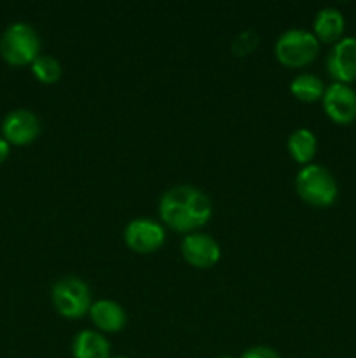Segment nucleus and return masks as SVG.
Segmentation results:
<instances>
[{"label": "nucleus", "mask_w": 356, "mask_h": 358, "mask_svg": "<svg viewBox=\"0 0 356 358\" xmlns=\"http://www.w3.org/2000/svg\"><path fill=\"white\" fill-rule=\"evenodd\" d=\"M241 358H281L278 353L274 352L269 346H253V348H248L246 352L241 355Z\"/></svg>", "instance_id": "18"}, {"label": "nucleus", "mask_w": 356, "mask_h": 358, "mask_svg": "<svg viewBox=\"0 0 356 358\" xmlns=\"http://www.w3.org/2000/svg\"><path fill=\"white\" fill-rule=\"evenodd\" d=\"M295 191L302 201L316 208H327L337 199L335 177L321 164H306L295 175Z\"/></svg>", "instance_id": "2"}, {"label": "nucleus", "mask_w": 356, "mask_h": 358, "mask_svg": "<svg viewBox=\"0 0 356 358\" xmlns=\"http://www.w3.org/2000/svg\"><path fill=\"white\" fill-rule=\"evenodd\" d=\"M320 52V42L313 31L302 28H290L283 31L274 45V56L283 66L302 69L313 63Z\"/></svg>", "instance_id": "3"}, {"label": "nucleus", "mask_w": 356, "mask_h": 358, "mask_svg": "<svg viewBox=\"0 0 356 358\" xmlns=\"http://www.w3.org/2000/svg\"><path fill=\"white\" fill-rule=\"evenodd\" d=\"M166 241V231L163 224L149 217H138L129 220L124 227V243L131 252L140 255L154 254Z\"/></svg>", "instance_id": "6"}, {"label": "nucleus", "mask_w": 356, "mask_h": 358, "mask_svg": "<svg viewBox=\"0 0 356 358\" xmlns=\"http://www.w3.org/2000/svg\"><path fill=\"white\" fill-rule=\"evenodd\" d=\"M91 322L94 327L100 332H107V334H114V332H121L128 324V315H126L124 308L112 299H98L91 304L89 310Z\"/></svg>", "instance_id": "11"}, {"label": "nucleus", "mask_w": 356, "mask_h": 358, "mask_svg": "<svg viewBox=\"0 0 356 358\" xmlns=\"http://www.w3.org/2000/svg\"><path fill=\"white\" fill-rule=\"evenodd\" d=\"M258 45V35L253 30H244L234 37L232 44H230V51L237 58H244V56L251 55L255 48Z\"/></svg>", "instance_id": "17"}, {"label": "nucleus", "mask_w": 356, "mask_h": 358, "mask_svg": "<svg viewBox=\"0 0 356 358\" xmlns=\"http://www.w3.org/2000/svg\"><path fill=\"white\" fill-rule=\"evenodd\" d=\"M327 70L335 83L356 80V37H342L328 52Z\"/></svg>", "instance_id": "9"}, {"label": "nucleus", "mask_w": 356, "mask_h": 358, "mask_svg": "<svg viewBox=\"0 0 356 358\" xmlns=\"http://www.w3.org/2000/svg\"><path fill=\"white\" fill-rule=\"evenodd\" d=\"M2 133L9 145H28L40 133V121L34 112L17 108L6 115L2 122Z\"/></svg>", "instance_id": "10"}, {"label": "nucleus", "mask_w": 356, "mask_h": 358, "mask_svg": "<svg viewBox=\"0 0 356 358\" xmlns=\"http://www.w3.org/2000/svg\"><path fill=\"white\" fill-rule=\"evenodd\" d=\"M51 301L54 310L68 320H79V318L89 315L91 304H93L89 287L77 276L59 278L52 285Z\"/></svg>", "instance_id": "5"}, {"label": "nucleus", "mask_w": 356, "mask_h": 358, "mask_svg": "<svg viewBox=\"0 0 356 358\" xmlns=\"http://www.w3.org/2000/svg\"><path fill=\"white\" fill-rule=\"evenodd\" d=\"M180 252L184 261L195 269H209L222 257V248L218 241L206 233L185 234L181 240Z\"/></svg>", "instance_id": "7"}, {"label": "nucleus", "mask_w": 356, "mask_h": 358, "mask_svg": "<svg viewBox=\"0 0 356 358\" xmlns=\"http://www.w3.org/2000/svg\"><path fill=\"white\" fill-rule=\"evenodd\" d=\"M290 93L304 103H314L321 100L325 94L323 80L314 73H299L295 79L290 83Z\"/></svg>", "instance_id": "15"}, {"label": "nucleus", "mask_w": 356, "mask_h": 358, "mask_svg": "<svg viewBox=\"0 0 356 358\" xmlns=\"http://www.w3.org/2000/svg\"><path fill=\"white\" fill-rule=\"evenodd\" d=\"M218 358H232V357H229V355H223V357H218Z\"/></svg>", "instance_id": "20"}, {"label": "nucleus", "mask_w": 356, "mask_h": 358, "mask_svg": "<svg viewBox=\"0 0 356 358\" xmlns=\"http://www.w3.org/2000/svg\"><path fill=\"white\" fill-rule=\"evenodd\" d=\"M112 358H128V357H112Z\"/></svg>", "instance_id": "21"}, {"label": "nucleus", "mask_w": 356, "mask_h": 358, "mask_svg": "<svg viewBox=\"0 0 356 358\" xmlns=\"http://www.w3.org/2000/svg\"><path fill=\"white\" fill-rule=\"evenodd\" d=\"M9 152H10V145L7 143V140L3 138V136H0V163H3V161L9 157Z\"/></svg>", "instance_id": "19"}, {"label": "nucleus", "mask_w": 356, "mask_h": 358, "mask_svg": "<svg viewBox=\"0 0 356 358\" xmlns=\"http://www.w3.org/2000/svg\"><path fill=\"white\" fill-rule=\"evenodd\" d=\"M213 206L206 192L192 185H175L159 199L161 222L177 233H198L209 222Z\"/></svg>", "instance_id": "1"}, {"label": "nucleus", "mask_w": 356, "mask_h": 358, "mask_svg": "<svg viewBox=\"0 0 356 358\" xmlns=\"http://www.w3.org/2000/svg\"><path fill=\"white\" fill-rule=\"evenodd\" d=\"M0 56L13 66L31 65L40 56V38L27 23H14L0 37Z\"/></svg>", "instance_id": "4"}, {"label": "nucleus", "mask_w": 356, "mask_h": 358, "mask_svg": "<svg viewBox=\"0 0 356 358\" xmlns=\"http://www.w3.org/2000/svg\"><path fill=\"white\" fill-rule=\"evenodd\" d=\"M346 21L344 16L335 7H323L318 10L313 21V35L318 38V42L323 44H335L342 38L344 34Z\"/></svg>", "instance_id": "12"}, {"label": "nucleus", "mask_w": 356, "mask_h": 358, "mask_svg": "<svg viewBox=\"0 0 356 358\" xmlns=\"http://www.w3.org/2000/svg\"><path fill=\"white\" fill-rule=\"evenodd\" d=\"M286 149H288L290 157H292L295 163L302 164H311L314 154L318 150V138L311 129L307 128H299L288 136V142H286Z\"/></svg>", "instance_id": "14"}, {"label": "nucleus", "mask_w": 356, "mask_h": 358, "mask_svg": "<svg viewBox=\"0 0 356 358\" xmlns=\"http://www.w3.org/2000/svg\"><path fill=\"white\" fill-rule=\"evenodd\" d=\"M73 358H112L110 343L101 332L84 329L75 336L72 345Z\"/></svg>", "instance_id": "13"}, {"label": "nucleus", "mask_w": 356, "mask_h": 358, "mask_svg": "<svg viewBox=\"0 0 356 358\" xmlns=\"http://www.w3.org/2000/svg\"><path fill=\"white\" fill-rule=\"evenodd\" d=\"M321 103L330 121L344 126L356 121V91L349 84L334 83L325 87Z\"/></svg>", "instance_id": "8"}, {"label": "nucleus", "mask_w": 356, "mask_h": 358, "mask_svg": "<svg viewBox=\"0 0 356 358\" xmlns=\"http://www.w3.org/2000/svg\"><path fill=\"white\" fill-rule=\"evenodd\" d=\"M31 73L35 76V79L42 84H56L61 79V63L51 55H40L35 58V62L31 63Z\"/></svg>", "instance_id": "16"}]
</instances>
